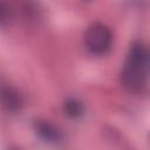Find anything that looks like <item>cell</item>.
I'll list each match as a JSON object with an SVG mask.
<instances>
[{
    "label": "cell",
    "mask_w": 150,
    "mask_h": 150,
    "mask_svg": "<svg viewBox=\"0 0 150 150\" xmlns=\"http://www.w3.org/2000/svg\"><path fill=\"white\" fill-rule=\"evenodd\" d=\"M62 109H63V112L64 115H67L68 117L70 118H80L84 115V105L83 103L75 98V97H69L67 98L64 102H63V105H62Z\"/></svg>",
    "instance_id": "cell-5"
},
{
    "label": "cell",
    "mask_w": 150,
    "mask_h": 150,
    "mask_svg": "<svg viewBox=\"0 0 150 150\" xmlns=\"http://www.w3.org/2000/svg\"><path fill=\"white\" fill-rule=\"evenodd\" d=\"M0 104L11 112L19 111L23 105L22 95L13 87L7 84L0 86Z\"/></svg>",
    "instance_id": "cell-4"
},
{
    "label": "cell",
    "mask_w": 150,
    "mask_h": 150,
    "mask_svg": "<svg viewBox=\"0 0 150 150\" xmlns=\"http://www.w3.org/2000/svg\"><path fill=\"white\" fill-rule=\"evenodd\" d=\"M9 18V8L4 0H0V26L5 25Z\"/></svg>",
    "instance_id": "cell-6"
},
{
    "label": "cell",
    "mask_w": 150,
    "mask_h": 150,
    "mask_svg": "<svg viewBox=\"0 0 150 150\" xmlns=\"http://www.w3.org/2000/svg\"><path fill=\"white\" fill-rule=\"evenodd\" d=\"M149 74V54L144 43L134 42L127 54L121 79L130 93H139L144 89Z\"/></svg>",
    "instance_id": "cell-1"
},
{
    "label": "cell",
    "mask_w": 150,
    "mask_h": 150,
    "mask_svg": "<svg viewBox=\"0 0 150 150\" xmlns=\"http://www.w3.org/2000/svg\"><path fill=\"white\" fill-rule=\"evenodd\" d=\"M84 45L87 50L93 55L107 54L112 45V33L103 23L91 25L84 34Z\"/></svg>",
    "instance_id": "cell-2"
},
{
    "label": "cell",
    "mask_w": 150,
    "mask_h": 150,
    "mask_svg": "<svg viewBox=\"0 0 150 150\" xmlns=\"http://www.w3.org/2000/svg\"><path fill=\"white\" fill-rule=\"evenodd\" d=\"M34 130H35L36 135L47 143L59 144V143H62L64 139L62 131L56 125H54L53 123L45 121V120L35 121L34 122Z\"/></svg>",
    "instance_id": "cell-3"
}]
</instances>
